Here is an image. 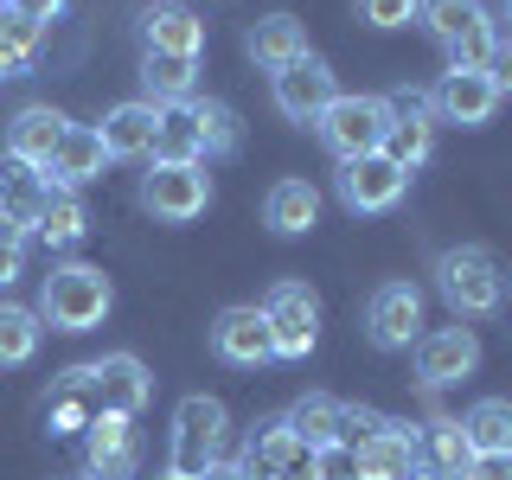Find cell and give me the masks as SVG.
I'll list each match as a JSON object with an SVG mask.
<instances>
[{
	"instance_id": "cell-1",
	"label": "cell",
	"mask_w": 512,
	"mask_h": 480,
	"mask_svg": "<svg viewBox=\"0 0 512 480\" xmlns=\"http://www.w3.org/2000/svg\"><path fill=\"white\" fill-rule=\"evenodd\" d=\"M416 20L436 32L448 71H487L493 45H500V26H493L487 0H423Z\"/></svg>"
},
{
	"instance_id": "cell-2",
	"label": "cell",
	"mask_w": 512,
	"mask_h": 480,
	"mask_svg": "<svg viewBox=\"0 0 512 480\" xmlns=\"http://www.w3.org/2000/svg\"><path fill=\"white\" fill-rule=\"evenodd\" d=\"M436 288L461 320H487V314L506 308V269H500V256L480 250V244L442 250L436 256Z\"/></svg>"
},
{
	"instance_id": "cell-3",
	"label": "cell",
	"mask_w": 512,
	"mask_h": 480,
	"mask_svg": "<svg viewBox=\"0 0 512 480\" xmlns=\"http://www.w3.org/2000/svg\"><path fill=\"white\" fill-rule=\"evenodd\" d=\"M109 276L96 263H58L39 288V320H52L58 333H90L109 314Z\"/></svg>"
},
{
	"instance_id": "cell-4",
	"label": "cell",
	"mask_w": 512,
	"mask_h": 480,
	"mask_svg": "<svg viewBox=\"0 0 512 480\" xmlns=\"http://www.w3.org/2000/svg\"><path fill=\"white\" fill-rule=\"evenodd\" d=\"M314 128H320V141L333 148V160L378 154L384 135H391V96H333L327 116H320Z\"/></svg>"
},
{
	"instance_id": "cell-5",
	"label": "cell",
	"mask_w": 512,
	"mask_h": 480,
	"mask_svg": "<svg viewBox=\"0 0 512 480\" xmlns=\"http://www.w3.org/2000/svg\"><path fill=\"white\" fill-rule=\"evenodd\" d=\"M141 205L160 224H192L212 205V180H205V160H154V173L141 180Z\"/></svg>"
},
{
	"instance_id": "cell-6",
	"label": "cell",
	"mask_w": 512,
	"mask_h": 480,
	"mask_svg": "<svg viewBox=\"0 0 512 480\" xmlns=\"http://www.w3.org/2000/svg\"><path fill=\"white\" fill-rule=\"evenodd\" d=\"M224 404L218 397H186L180 410H173V474H192L199 480L205 468L218 461V442H224Z\"/></svg>"
},
{
	"instance_id": "cell-7",
	"label": "cell",
	"mask_w": 512,
	"mask_h": 480,
	"mask_svg": "<svg viewBox=\"0 0 512 480\" xmlns=\"http://www.w3.org/2000/svg\"><path fill=\"white\" fill-rule=\"evenodd\" d=\"M263 320H269V340H276V359H308L314 340H320V301H314V288H301V282L269 288Z\"/></svg>"
},
{
	"instance_id": "cell-8",
	"label": "cell",
	"mask_w": 512,
	"mask_h": 480,
	"mask_svg": "<svg viewBox=\"0 0 512 480\" xmlns=\"http://www.w3.org/2000/svg\"><path fill=\"white\" fill-rule=\"evenodd\" d=\"M404 186H410V173L397 167L391 154H359V160H340V199H346V212H391L397 199H404Z\"/></svg>"
},
{
	"instance_id": "cell-9",
	"label": "cell",
	"mask_w": 512,
	"mask_h": 480,
	"mask_svg": "<svg viewBox=\"0 0 512 480\" xmlns=\"http://www.w3.org/2000/svg\"><path fill=\"white\" fill-rule=\"evenodd\" d=\"M148 391H154V378H148V365H141L135 352H109V359L90 365V404H96V416H141Z\"/></svg>"
},
{
	"instance_id": "cell-10",
	"label": "cell",
	"mask_w": 512,
	"mask_h": 480,
	"mask_svg": "<svg viewBox=\"0 0 512 480\" xmlns=\"http://www.w3.org/2000/svg\"><path fill=\"white\" fill-rule=\"evenodd\" d=\"M269 84H276V109H282L288 122H320V116H327V103L340 96L333 71H327V64H320L314 52H308V58H295V64H282Z\"/></svg>"
},
{
	"instance_id": "cell-11",
	"label": "cell",
	"mask_w": 512,
	"mask_h": 480,
	"mask_svg": "<svg viewBox=\"0 0 512 480\" xmlns=\"http://www.w3.org/2000/svg\"><path fill=\"white\" fill-rule=\"evenodd\" d=\"M429 148H436V109H429V90H397L391 96V135H384V154L397 167H423Z\"/></svg>"
},
{
	"instance_id": "cell-12",
	"label": "cell",
	"mask_w": 512,
	"mask_h": 480,
	"mask_svg": "<svg viewBox=\"0 0 512 480\" xmlns=\"http://www.w3.org/2000/svg\"><path fill=\"white\" fill-rule=\"evenodd\" d=\"M480 365V340L474 327H436L416 340V378L429 384V391H442V384H461Z\"/></svg>"
},
{
	"instance_id": "cell-13",
	"label": "cell",
	"mask_w": 512,
	"mask_h": 480,
	"mask_svg": "<svg viewBox=\"0 0 512 480\" xmlns=\"http://www.w3.org/2000/svg\"><path fill=\"white\" fill-rule=\"evenodd\" d=\"M429 109H436L442 122H455V128H480V122H493V109H500V90H493L487 71H442V84L429 90Z\"/></svg>"
},
{
	"instance_id": "cell-14",
	"label": "cell",
	"mask_w": 512,
	"mask_h": 480,
	"mask_svg": "<svg viewBox=\"0 0 512 480\" xmlns=\"http://www.w3.org/2000/svg\"><path fill=\"white\" fill-rule=\"evenodd\" d=\"M365 327H372V340L384 352L416 346V340H423V295H416L410 282H384L372 295V308H365Z\"/></svg>"
},
{
	"instance_id": "cell-15",
	"label": "cell",
	"mask_w": 512,
	"mask_h": 480,
	"mask_svg": "<svg viewBox=\"0 0 512 480\" xmlns=\"http://www.w3.org/2000/svg\"><path fill=\"white\" fill-rule=\"evenodd\" d=\"M212 352L224 365H269L276 359V340H269L263 308H224L212 320Z\"/></svg>"
},
{
	"instance_id": "cell-16",
	"label": "cell",
	"mask_w": 512,
	"mask_h": 480,
	"mask_svg": "<svg viewBox=\"0 0 512 480\" xmlns=\"http://www.w3.org/2000/svg\"><path fill=\"white\" fill-rule=\"evenodd\" d=\"M135 416H96L84 429V461H90V480H128L135 474Z\"/></svg>"
},
{
	"instance_id": "cell-17",
	"label": "cell",
	"mask_w": 512,
	"mask_h": 480,
	"mask_svg": "<svg viewBox=\"0 0 512 480\" xmlns=\"http://www.w3.org/2000/svg\"><path fill=\"white\" fill-rule=\"evenodd\" d=\"M205 45V20L180 0H154L141 7V52H173V58H199Z\"/></svg>"
},
{
	"instance_id": "cell-18",
	"label": "cell",
	"mask_w": 512,
	"mask_h": 480,
	"mask_svg": "<svg viewBox=\"0 0 512 480\" xmlns=\"http://www.w3.org/2000/svg\"><path fill=\"white\" fill-rule=\"evenodd\" d=\"M64 128H71V122H64L52 103H26L20 116L7 122V160H26V167H39V173H45V160L58 154Z\"/></svg>"
},
{
	"instance_id": "cell-19",
	"label": "cell",
	"mask_w": 512,
	"mask_h": 480,
	"mask_svg": "<svg viewBox=\"0 0 512 480\" xmlns=\"http://www.w3.org/2000/svg\"><path fill=\"white\" fill-rule=\"evenodd\" d=\"M295 461H308V448L295 442V429L282 423H256L250 429V442H244V455H237V468H244V480H282Z\"/></svg>"
},
{
	"instance_id": "cell-20",
	"label": "cell",
	"mask_w": 512,
	"mask_h": 480,
	"mask_svg": "<svg viewBox=\"0 0 512 480\" xmlns=\"http://www.w3.org/2000/svg\"><path fill=\"white\" fill-rule=\"evenodd\" d=\"M103 135L96 128H84V122H71L64 128V141H58V154L45 160V180L52 186H64V192H77V186H90L96 173H103Z\"/></svg>"
},
{
	"instance_id": "cell-21",
	"label": "cell",
	"mask_w": 512,
	"mask_h": 480,
	"mask_svg": "<svg viewBox=\"0 0 512 480\" xmlns=\"http://www.w3.org/2000/svg\"><path fill=\"white\" fill-rule=\"evenodd\" d=\"M154 116H160L154 103H116V109L103 116V128H96V135H103V154H109V160H141V154H154Z\"/></svg>"
},
{
	"instance_id": "cell-22",
	"label": "cell",
	"mask_w": 512,
	"mask_h": 480,
	"mask_svg": "<svg viewBox=\"0 0 512 480\" xmlns=\"http://www.w3.org/2000/svg\"><path fill=\"white\" fill-rule=\"evenodd\" d=\"M244 45H250V58L263 64L269 77H276L282 64L308 58V32H301V20H295V13H263V20L250 26V39H244Z\"/></svg>"
},
{
	"instance_id": "cell-23",
	"label": "cell",
	"mask_w": 512,
	"mask_h": 480,
	"mask_svg": "<svg viewBox=\"0 0 512 480\" xmlns=\"http://www.w3.org/2000/svg\"><path fill=\"white\" fill-rule=\"evenodd\" d=\"M359 455V480H410L416 474V429L410 423H391L384 436H372Z\"/></svg>"
},
{
	"instance_id": "cell-24",
	"label": "cell",
	"mask_w": 512,
	"mask_h": 480,
	"mask_svg": "<svg viewBox=\"0 0 512 480\" xmlns=\"http://www.w3.org/2000/svg\"><path fill=\"white\" fill-rule=\"evenodd\" d=\"M468 461H474V448H468V436H461V423L436 416V423L416 429V468H429V474H442V480H461V474H468Z\"/></svg>"
},
{
	"instance_id": "cell-25",
	"label": "cell",
	"mask_w": 512,
	"mask_h": 480,
	"mask_svg": "<svg viewBox=\"0 0 512 480\" xmlns=\"http://www.w3.org/2000/svg\"><path fill=\"white\" fill-rule=\"evenodd\" d=\"M154 160H205V128H199V109L186 103H160L154 116Z\"/></svg>"
},
{
	"instance_id": "cell-26",
	"label": "cell",
	"mask_w": 512,
	"mask_h": 480,
	"mask_svg": "<svg viewBox=\"0 0 512 480\" xmlns=\"http://www.w3.org/2000/svg\"><path fill=\"white\" fill-rule=\"evenodd\" d=\"M45 192H52V180H45L39 167H26V160H7V167H0V218L20 224V231L32 237V218H39Z\"/></svg>"
},
{
	"instance_id": "cell-27",
	"label": "cell",
	"mask_w": 512,
	"mask_h": 480,
	"mask_svg": "<svg viewBox=\"0 0 512 480\" xmlns=\"http://www.w3.org/2000/svg\"><path fill=\"white\" fill-rule=\"evenodd\" d=\"M320 218V192L308 180H276L269 186V199H263V224L276 237H301L308 224Z\"/></svg>"
},
{
	"instance_id": "cell-28",
	"label": "cell",
	"mask_w": 512,
	"mask_h": 480,
	"mask_svg": "<svg viewBox=\"0 0 512 480\" xmlns=\"http://www.w3.org/2000/svg\"><path fill=\"white\" fill-rule=\"evenodd\" d=\"M32 231H39L52 250H77V244H84V231H90L84 199L64 192V186H52V192H45V205H39V218H32Z\"/></svg>"
},
{
	"instance_id": "cell-29",
	"label": "cell",
	"mask_w": 512,
	"mask_h": 480,
	"mask_svg": "<svg viewBox=\"0 0 512 480\" xmlns=\"http://www.w3.org/2000/svg\"><path fill=\"white\" fill-rule=\"evenodd\" d=\"M192 84H199V58H173V52H141V90L148 103H186Z\"/></svg>"
},
{
	"instance_id": "cell-30",
	"label": "cell",
	"mask_w": 512,
	"mask_h": 480,
	"mask_svg": "<svg viewBox=\"0 0 512 480\" xmlns=\"http://www.w3.org/2000/svg\"><path fill=\"white\" fill-rule=\"evenodd\" d=\"M282 423L295 429L301 448H327V442H340V397L308 391V397H295V410H288Z\"/></svg>"
},
{
	"instance_id": "cell-31",
	"label": "cell",
	"mask_w": 512,
	"mask_h": 480,
	"mask_svg": "<svg viewBox=\"0 0 512 480\" xmlns=\"http://www.w3.org/2000/svg\"><path fill=\"white\" fill-rule=\"evenodd\" d=\"M461 436H468L474 455H500V448H512V404L506 397H480V404L461 416Z\"/></svg>"
},
{
	"instance_id": "cell-32",
	"label": "cell",
	"mask_w": 512,
	"mask_h": 480,
	"mask_svg": "<svg viewBox=\"0 0 512 480\" xmlns=\"http://www.w3.org/2000/svg\"><path fill=\"white\" fill-rule=\"evenodd\" d=\"M39 45H45V26L26 20V13H13L7 0H0V77L26 71V64L39 58Z\"/></svg>"
},
{
	"instance_id": "cell-33",
	"label": "cell",
	"mask_w": 512,
	"mask_h": 480,
	"mask_svg": "<svg viewBox=\"0 0 512 480\" xmlns=\"http://www.w3.org/2000/svg\"><path fill=\"white\" fill-rule=\"evenodd\" d=\"M45 327H39V308H20V301H0V365H26L39 352Z\"/></svg>"
},
{
	"instance_id": "cell-34",
	"label": "cell",
	"mask_w": 512,
	"mask_h": 480,
	"mask_svg": "<svg viewBox=\"0 0 512 480\" xmlns=\"http://www.w3.org/2000/svg\"><path fill=\"white\" fill-rule=\"evenodd\" d=\"M192 109H199V128H205V154H237V109L231 103H199L192 96Z\"/></svg>"
},
{
	"instance_id": "cell-35",
	"label": "cell",
	"mask_w": 512,
	"mask_h": 480,
	"mask_svg": "<svg viewBox=\"0 0 512 480\" xmlns=\"http://www.w3.org/2000/svg\"><path fill=\"white\" fill-rule=\"evenodd\" d=\"M384 429H391V416H384V410L340 404V442H346V448H365L372 436H384Z\"/></svg>"
},
{
	"instance_id": "cell-36",
	"label": "cell",
	"mask_w": 512,
	"mask_h": 480,
	"mask_svg": "<svg viewBox=\"0 0 512 480\" xmlns=\"http://www.w3.org/2000/svg\"><path fill=\"white\" fill-rule=\"evenodd\" d=\"M308 474H314V480H359V455H352L346 442L308 448Z\"/></svg>"
},
{
	"instance_id": "cell-37",
	"label": "cell",
	"mask_w": 512,
	"mask_h": 480,
	"mask_svg": "<svg viewBox=\"0 0 512 480\" xmlns=\"http://www.w3.org/2000/svg\"><path fill=\"white\" fill-rule=\"evenodd\" d=\"M416 7H423V0H359V20L378 26V32H397V26L416 20Z\"/></svg>"
},
{
	"instance_id": "cell-38",
	"label": "cell",
	"mask_w": 512,
	"mask_h": 480,
	"mask_svg": "<svg viewBox=\"0 0 512 480\" xmlns=\"http://www.w3.org/2000/svg\"><path fill=\"white\" fill-rule=\"evenodd\" d=\"M461 480H512V448H500V455H474Z\"/></svg>"
},
{
	"instance_id": "cell-39",
	"label": "cell",
	"mask_w": 512,
	"mask_h": 480,
	"mask_svg": "<svg viewBox=\"0 0 512 480\" xmlns=\"http://www.w3.org/2000/svg\"><path fill=\"white\" fill-rule=\"evenodd\" d=\"M487 77H493V90H500V96H512V39H500V45H493V58H487Z\"/></svg>"
},
{
	"instance_id": "cell-40",
	"label": "cell",
	"mask_w": 512,
	"mask_h": 480,
	"mask_svg": "<svg viewBox=\"0 0 512 480\" xmlns=\"http://www.w3.org/2000/svg\"><path fill=\"white\" fill-rule=\"evenodd\" d=\"M20 269H26V244L20 237H0V288L20 282Z\"/></svg>"
},
{
	"instance_id": "cell-41",
	"label": "cell",
	"mask_w": 512,
	"mask_h": 480,
	"mask_svg": "<svg viewBox=\"0 0 512 480\" xmlns=\"http://www.w3.org/2000/svg\"><path fill=\"white\" fill-rule=\"evenodd\" d=\"M7 7H13V13H26V20H39V26H45V20H58V13H64V0H7Z\"/></svg>"
},
{
	"instance_id": "cell-42",
	"label": "cell",
	"mask_w": 512,
	"mask_h": 480,
	"mask_svg": "<svg viewBox=\"0 0 512 480\" xmlns=\"http://www.w3.org/2000/svg\"><path fill=\"white\" fill-rule=\"evenodd\" d=\"M199 480H244V468H237V461H212Z\"/></svg>"
},
{
	"instance_id": "cell-43",
	"label": "cell",
	"mask_w": 512,
	"mask_h": 480,
	"mask_svg": "<svg viewBox=\"0 0 512 480\" xmlns=\"http://www.w3.org/2000/svg\"><path fill=\"white\" fill-rule=\"evenodd\" d=\"M282 480H314V474H308V461H295V468H288Z\"/></svg>"
},
{
	"instance_id": "cell-44",
	"label": "cell",
	"mask_w": 512,
	"mask_h": 480,
	"mask_svg": "<svg viewBox=\"0 0 512 480\" xmlns=\"http://www.w3.org/2000/svg\"><path fill=\"white\" fill-rule=\"evenodd\" d=\"M160 480H192V474H173V468H167V474H160Z\"/></svg>"
},
{
	"instance_id": "cell-45",
	"label": "cell",
	"mask_w": 512,
	"mask_h": 480,
	"mask_svg": "<svg viewBox=\"0 0 512 480\" xmlns=\"http://www.w3.org/2000/svg\"><path fill=\"white\" fill-rule=\"evenodd\" d=\"M506 20H512V0H506Z\"/></svg>"
}]
</instances>
